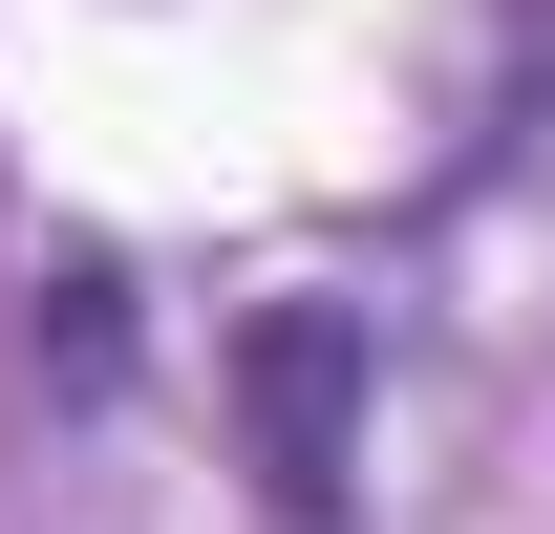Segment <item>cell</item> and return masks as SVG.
Returning a JSON list of instances; mask_svg holds the SVG:
<instances>
[{
    "label": "cell",
    "instance_id": "6da1fadb",
    "mask_svg": "<svg viewBox=\"0 0 555 534\" xmlns=\"http://www.w3.org/2000/svg\"><path fill=\"white\" fill-rule=\"evenodd\" d=\"M363 385H385V342H363V300H321V278L235 321V449H257L278 534H343L363 513Z\"/></svg>",
    "mask_w": 555,
    "mask_h": 534
}]
</instances>
